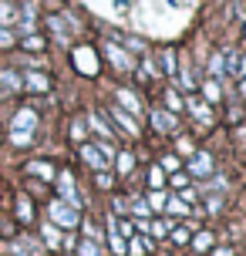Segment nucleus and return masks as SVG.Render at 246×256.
Returning a JSON list of instances; mask_svg holds the SVG:
<instances>
[{
  "label": "nucleus",
  "mask_w": 246,
  "mask_h": 256,
  "mask_svg": "<svg viewBox=\"0 0 246 256\" xmlns=\"http://www.w3.org/2000/svg\"><path fill=\"white\" fill-rule=\"evenodd\" d=\"M240 78H246V58H243V64H240Z\"/></svg>",
  "instance_id": "obj_38"
},
{
  "label": "nucleus",
  "mask_w": 246,
  "mask_h": 256,
  "mask_svg": "<svg viewBox=\"0 0 246 256\" xmlns=\"http://www.w3.org/2000/svg\"><path fill=\"white\" fill-rule=\"evenodd\" d=\"M152 125H156V132L168 135V132H176V115H168V112H152Z\"/></svg>",
  "instance_id": "obj_7"
},
{
  "label": "nucleus",
  "mask_w": 246,
  "mask_h": 256,
  "mask_svg": "<svg viewBox=\"0 0 246 256\" xmlns=\"http://www.w3.org/2000/svg\"><path fill=\"white\" fill-rule=\"evenodd\" d=\"M240 81V94H243V102H246V78H236Z\"/></svg>",
  "instance_id": "obj_37"
},
{
  "label": "nucleus",
  "mask_w": 246,
  "mask_h": 256,
  "mask_svg": "<svg viewBox=\"0 0 246 256\" xmlns=\"http://www.w3.org/2000/svg\"><path fill=\"white\" fill-rule=\"evenodd\" d=\"M108 115H112V122H115V125L125 128V135H128V138H138V125H135V118H132L128 112H122L118 104H112V112H108Z\"/></svg>",
  "instance_id": "obj_3"
},
{
  "label": "nucleus",
  "mask_w": 246,
  "mask_h": 256,
  "mask_svg": "<svg viewBox=\"0 0 246 256\" xmlns=\"http://www.w3.org/2000/svg\"><path fill=\"white\" fill-rule=\"evenodd\" d=\"M162 182H166V172H162V168H152V189H162Z\"/></svg>",
  "instance_id": "obj_29"
},
{
  "label": "nucleus",
  "mask_w": 246,
  "mask_h": 256,
  "mask_svg": "<svg viewBox=\"0 0 246 256\" xmlns=\"http://www.w3.org/2000/svg\"><path fill=\"white\" fill-rule=\"evenodd\" d=\"M243 34H246V30H243Z\"/></svg>",
  "instance_id": "obj_40"
},
{
  "label": "nucleus",
  "mask_w": 246,
  "mask_h": 256,
  "mask_svg": "<svg viewBox=\"0 0 246 256\" xmlns=\"http://www.w3.org/2000/svg\"><path fill=\"white\" fill-rule=\"evenodd\" d=\"M132 166H135V158H132L128 152H122V155H118V172H122V176H125V172H128Z\"/></svg>",
  "instance_id": "obj_23"
},
{
  "label": "nucleus",
  "mask_w": 246,
  "mask_h": 256,
  "mask_svg": "<svg viewBox=\"0 0 246 256\" xmlns=\"http://www.w3.org/2000/svg\"><path fill=\"white\" fill-rule=\"evenodd\" d=\"M182 108H186V102H182V94H179L176 88H168V91H166V112H168V115H179Z\"/></svg>",
  "instance_id": "obj_11"
},
{
  "label": "nucleus",
  "mask_w": 246,
  "mask_h": 256,
  "mask_svg": "<svg viewBox=\"0 0 246 256\" xmlns=\"http://www.w3.org/2000/svg\"><path fill=\"white\" fill-rule=\"evenodd\" d=\"M209 74H212V81H220V78H226V58H222L220 51L212 54V61H209Z\"/></svg>",
  "instance_id": "obj_13"
},
{
  "label": "nucleus",
  "mask_w": 246,
  "mask_h": 256,
  "mask_svg": "<svg viewBox=\"0 0 246 256\" xmlns=\"http://www.w3.org/2000/svg\"><path fill=\"white\" fill-rule=\"evenodd\" d=\"M38 128V112H30V108H20L17 115H14V145H27L30 142V132Z\"/></svg>",
  "instance_id": "obj_1"
},
{
  "label": "nucleus",
  "mask_w": 246,
  "mask_h": 256,
  "mask_svg": "<svg viewBox=\"0 0 246 256\" xmlns=\"http://www.w3.org/2000/svg\"><path fill=\"white\" fill-rule=\"evenodd\" d=\"M17 216L24 219V222H27V219H30V202H27L24 196H20V199H17Z\"/></svg>",
  "instance_id": "obj_24"
},
{
  "label": "nucleus",
  "mask_w": 246,
  "mask_h": 256,
  "mask_svg": "<svg viewBox=\"0 0 246 256\" xmlns=\"http://www.w3.org/2000/svg\"><path fill=\"white\" fill-rule=\"evenodd\" d=\"M148 232H152L156 240H162V236L168 232V226H166V222H148Z\"/></svg>",
  "instance_id": "obj_25"
},
{
  "label": "nucleus",
  "mask_w": 246,
  "mask_h": 256,
  "mask_svg": "<svg viewBox=\"0 0 246 256\" xmlns=\"http://www.w3.org/2000/svg\"><path fill=\"white\" fill-rule=\"evenodd\" d=\"M0 20H4V24H10V20H14V7H10V4H4V0H0Z\"/></svg>",
  "instance_id": "obj_26"
},
{
  "label": "nucleus",
  "mask_w": 246,
  "mask_h": 256,
  "mask_svg": "<svg viewBox=\"0 0 246 256\" xmlns=\"http://www.w3.org/2000/svg\"><path fill=\"white\" fill-rule=\"evenodd\" d=\"M51 222L64 226V230H74V226H78V209L58 199V202H51Z\"/></svg>",
  "instance_id": "obj_2"
},
{
  "label": "nucleus",
  "mask_w": 246,
  "mask_h": 256,
  "mask_svg": "<svg viewBox=\"0 0 246 256\" xmlns=\"http://www.w3.org/2000/svg\"><path fill=\"white\" fill-rule=\"evenodd\" d=\"M186 186H189V179L182 172H172V189H186Z\"/></svg>",
  "instance_id": "obj_31"
},
{
  "label": "nucleus",
  "mask_w": 246,
  "mask_h": 256,
  "mask_svg": "<svg viewBox=\"0 0 246 256\" xmlns=\"http://www.w3.org/2000/svg\"><path fill=\"white\" fill-rule=\"evenodd\" d=\"M51 27H54V34H58V38H61V40L68 38V27L61 24V17H51Z\"/></svg>",
  "instance_id": "obj_28"
},
{
  "label": "nucleus",
  "mask_w": 246,
  "mask_h": 256,
  "mask_svg": "<svg viewBox=\"0 0 246 256\" xmlns=\"http://www.w3.org/2000/svg\"><path fill=\"white\" fill-rule=\"evenodd\" d=\"M17 88H20V78L14 74V71H0V98L4 94H14Z\"/></svg>",
  "instance_id": "obj_9"
},
{
  "label": "nucleus",
  "mask_w": 246,
  "mask_h": 256,
  "mask_svg": "<svg viewBox=\"0 0 246 256\" xmlns=\"http://www.w3.org/2000/svg\"><path fill=\"white\" fill-rule=\"evenodd\" d=\"M145 250H148V243H145V240H138V236H132V243L125 246V253H132V256H142Z\"/></svg>",
  "instance_id": "obj_19"
},
{
  "label": "nucleus",
  "mask_w": 246,
  "mask_h": 256,
  "mask_svg": "<svg viewBox=\"0 0 246 256\" xmlns=\"http://www.w3.org/2000/svg\"><path fill=\"white\" fill-rule=\"evenodd\" d=\"M189 172H196V176H209V172H212L209 155H206V152H196L192 158H189Z\"/></svg>",
  "instance_id": "obj_8"
},
{
  "label": "nucleus",
  "mask_w": 246,
  "mask_h": 256,
  "mask_svg": "<svg viewBox=\"0 0 246 256\" xmlns=\"http://www.w3.org/2000/svg\"><path fill=\"white\" fill-rule=\"evenodd\" d=\"M192 246H196V250H209V246H212V232H196Z\"/></svg>",
  "instance_id": "obj_20"
},
{
  "label": "nucleus",
  "mask_w": 246,
  "mask_h": 256,
  "mask_svg": "<svg viewBox=\"0 0 246 256\" xmlns=\"http://www.w3.org/2000/svg\"><path fill=\"white\" fill-rule=\"evenodd\" d=\"M172 243H176V246L189 243V230H172Z\"/></svg>",
  "instance_id": "obj_30"
},
{
  "label": "nucleus",
  "mask_w": 246,
  "mask_h": 256,
  "mask_svg": "<svg viewBox=\"0 0 246 256\" xmlns=\"http://www.w3.org/2000/svg\"><path fill=\"white\" fill-rule=\"evenodd\" d=\"M104 51H108V61L115 64V68H122V71H128V58H125V51H122V48H115V44H108Z\"/></svg>",
  "instance_id": "obj_12"
},
{
  "label": "nucleus",
  "mask_w": 246,
  "mask_h": 256,
  "mask_svg": "<svg viewBox=\"0 0 246 256\" xmlns=\"http://www.w3.org/2000/svg\"><path fill=\"white\" fill-rule=\"evenodd\" d=\"M118 104H122V112H128V115H138V112H142V102L125 88H118Z\"/></svg>",
  "instance_id": "obj_6"
},
{
  "label": "nucleus",
  "mask_w": 246,
  "mask_h": 256,
  "mask_svg": "<svg viewBox=\"0 0 246 256\" xmlns=\"http://www.w3.org/2000/svg\"><path fill=\"white\" fill-rule=\"evenodd\" d=\"M78 256H102V246L94 243V240H84V243L78 246Z\"/></svg>",
  "instance_id": "obj_18"
},
{
  "label": "nucleus",
  "mask_w": 246,
  "mask_h": 256,
  "mask_svg": "<svg viewBox=\"0 0 246 256\" xmlns=\"http://www.w3.org/2000/svg\"><path fill=\"white\" fill-rule=\"evenodd\" d=\"M189 112H192V118L196 122H202V125H212V112L206 108V102H199V98H189Z\"/></svg>",
  "instance_id": "obj_5"
},
{
  "label": "nucleus",
  "mask_w": 246,
  "mask_h": 256,
  "mask_svg": "<svg viewBox=\"0 0 246 256\" xmlns=\"http://www.w3.org/2000/svg\"><path fill=\"white\" fill-rule=\"evenodd\" d=\"M88 122H91V128H94V132H98V138H112V132H108V125H104V118L102 115H88Z\"/></svg>",
  "instance_id": "obj_15"
},
{
  "label": "nucleus",
  "mask_w": 246,
  "mask_h": 256,
  "mask_svg": "<svg viewBox=\"0 0 246 256\" xmlns=\"http://www.w3.org/2000/svg\"><path fill=\"white\" fill-rule=\"evenodd\" d=\"M20 84H27L30 91H48V88H51V81H48L44 74H38V71H30V74H24V81H20Z\"/></svg>",
  "instance_id": "obj_10"
},
{
  "label": "nucleus",
  "mask_w": 246,
  "mask_h": 256,
  "mask_svg": "<svg viewBox=\"0 0 246 256\" xmlns=\"http://www.w3.org/2000/svg\"><path fill=\"white\" fill-rule=\"evenodd\" d=\"M202 91H206L209 102H220V81H212V78H209L206 84H202Z\"/></svg>",
  "instance_id": "obj_21"
},
{
  "label": "nucleus",
  "mask_w": 246,
  "mask_h": 256,
  "mask_svg": "<svg viewBox=\"0 0 246 256\" xmlns=\"http://www.w3.org/2000/svg\"><path fill=\"white\" fill-rule=\"evenodd\" d=\"M98 189H112V176L108 172H98Z\"/></svg>",
  "instance_id": "obj_34"
},
{
  "label": "nucleus",
  "mask_w": 246,
  "mask_h": 256,
  "mask_svg": "<svg viewBox=\"0 0 246 256\" xmlns=\"http://www.w3.org/2000/svg\"><path fill=\"white\" fill-rule=\"evenodd\" d=\"M179 199H182V202H196V192L186 186V189H179Z\"/></svg>",
  "instance_id": "obj_36"
},
{
  "label": "nucleus",
  "mask_w": 246,
  "mask_h": 256,
  "mask_svg": "<svg viewBox=\"0 0 246 256\" xmlns=\"http://www.w3.org/2000/svg\"><path fill=\"white\" fill-rule=\"evenodd\" d=\"M81 158H84V166H91L94 172H104V166H108V158H104L94 145H81Z\"/></svg>",
  "instance_id": "obj_4"
},
{
  "label": "nucleus",
  "mask_w": 246,
  "mask_h": 256,
  "mask_svg": "<svg viewBox=\"0 0 246 256\" xmlns=\"http://www.w3.org/2000/svg\"><path fill=\"white\" fill-rule=\"evenodd\" d=\"M24 48H30V51H40V48H44V40H40V38H27Z\"/></svg>",
  "instance_id": "obj_35"
},
{
  "label": "nucleus",
  "mask_w": 246,
  "mask_h": 256,
  "mask_svg": "<svg viewBox=\"0 0 246 256\" xmlns=\"http://www.w3.org/2000/svg\"><path fill=\"white\" fill-rule=\"evenodd\" d=\"M179 155H162V162H158V168H162V172H179Z\"/></svg>",
  "instance_id": "obj_17"
},
{
  "label": "nucleus",
  "mask_w": 246,
  "mask_h": 256,
  "mask_svg": "<svg viewBox=\"0 0 246 256\" xmlns=\"http://www.w3.org/2000/svg\"><path fill=\"white\" fill-rule=\"evenodd\" d=\"M166 209H168V216H189V206L182 202L179 196H168V199H166Z\"/></svg>",
  "instance_id": "obj_14"
},
{
  "label": "nucleus",
  "mask_w": 246,
  "mask_h": 256,
  "mask_svg": "<svg viewBox=\"0 0 246 256\" xmlns=\"http://www.w3.org/2000/svg\"><path fill=\"white\" fill-rule=\"evenodd\" d=\"M10 44H14V34L7 27H0V48H10Z\"/></svg>",
  "instance_id": "obj_32"
},
{
  "label": "nucleus",
  "mask_w": 246,
  "mask_h": 256,
  "mask_svg": "<svg viewBox=\"0 0 246 256\" xmlns=\"http://www.w3.org/2000/svg\"><path fill=\"white\" fill-rule=\"evenodd\" d=\"M168 4H176V7H179V4H182V0H168Z\"/></svg>",
  "instance_id": "obj_39"
},
{
  "label": "nucleus",
  "mask_w": 246,
  "mask_h": 256,
  "mask_svg": "<svg viewBox=\"0 0 246 256\" xmlns=\"http://www.w3.org/2000/svg\"><path fill=\"white\" fill-rule=\"evenodd\" d=\"M30 172H38V176H44V179H51V176H54L51 168H48V166H40V162H34V166H30Z\"/></svg>",
  "instance_id": "obj_33"
},
{
  "label": "nucleus",
  "mask_w": 246,
  "mask_h": 256,
  "mask_svg": "<svg viewBox=\"0 0 246 256\" xmlns=\"http://www.w3.org/2000/svg\"><path fill=\"white\" fill-rule=\"evenodd\" d=\"M162 68H166V74L176 78V54L172 51H162Z\"/></svg>",
  "instance_id": "obj_22"
},
{
  "label": "nucleus",
  "mask_w": 246,
  "mask_h": 256,
  "mask_svg": "<svg viewBox=\"0 0 246 256\" xmlns=\"http://www.w3.org/2000/svg\"><path fill=\"white\" fill-rule=\"evenodd\" d=\"M40 232H44V243H48V246H54V250L61 246V232L54 230L51 222H48V226H44V230H40Z\"/></svg>",
  "instance_id": "obj_16"
},
{
  "label": "nucleus",
  "mask_w": 246,
  "mask_h": 256,
  "mask_svg": "<svg viewBox=\"0 0 246 256\" xmlns=\"http://www.w3.org/2000/svg\"><path fill=\"white\" fill-rule=\"evenodd\" d=\"M162 206H166V196L162 192H152L148 196V209H162Z\"/></svg>",
  "instance_id": "obj_27"
}]
</instances>
